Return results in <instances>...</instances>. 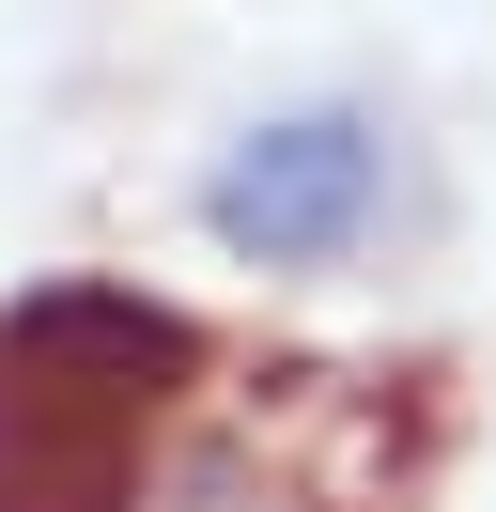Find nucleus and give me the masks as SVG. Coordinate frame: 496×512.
<instances>
[{
    "instance_id": "f257e3e1",
    "label": "nucleus",
    "mask_w": 496,
    "mask_h": 512,
    "mask_svg": "<svg viewBox=\"0 0 496 512\" xmlns=\"http://www.w3.org/2000/svg\"><path fill=\"white\" fill-rule=\"evenodd\" d=\"M186 388V326L140 295H31L0 326V512H124V450Z\"/></svg>"
},
{
    "instance_id": "f03ea898",
    "label": "nucleus",
    "mask_w": 496,
    "mask_h": 512,
    "mask_svg": "<svg viewBox=\"0 0 496 512\" xmlns=\"http://www.w3.org/2000/svg\"><path fill=\"white\" fill-rule=\"evenodd\" d=\"M388 218V125L372 109H279L202 171V233L233 264H341Z\"/></svg>"
}]
</instances>
